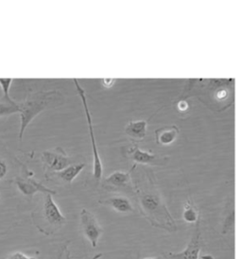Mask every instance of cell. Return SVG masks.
Here are the masks:
<instances>
[{
	"label": "cell",
	"instance_id": "12",
	"mask_svg": "<svg viewBox=\"0 0 242 259\" xmlns=\"http://www.w3.org/2000/svg\"><path fill=\"white\" fill-rule=\"evenodd\" d=\"M108 205H110L112 208L114 209L116 212L121 214H129L134 212V207L131 202L127 198L122 196H115L108 199L106 202H104Z\"/></svg>",
	"mask_w": 242,
	"mask_h": 259
},
{
	"label": "cell",
	"instance_id": "22",
	"mask_svg": "<svg viewBox=\"0 0 242 259\" xmlns=\"http://www.w3.org/2000/svg\"><path fill=\"white\" fill-rule=\"evenodd\" d=\"M189 108V105H188V103H187V101H181L178 103V109L180 111H182V112H184V111H186L187 109Z\"/></svg>",
	"mask_w": 242,
	"mask_h": 259
},
{
	"label": "cell",
	"instance_id": "19",
	"mask_svg": "<svg viewBox=\"0 0 242 259\" xmlns=\"http://www.w3.org/2000/svg\"><path fill=\"white\" fill-rule=\"evenodd\" d=\"M9 166L7 162L4 159L0 158V180L4 179L7 176Z\"/></svg>",
	"mask_w": 242,
	"mask_h": 259
},
{
	"label": "cell",
	"instance_id": "7",
	"mask_svg": "<svg viewBox=\"0 0 242 259\" xmlns=\"http://www.w3.org/2000/svg\"><path fill=\"white\" fill-rule=\"evenodd\" d=\"M42 158L48 168L54 172L62 171L65 167L70 166L69 158L67 157L65 151L61 148H58L55 151H44Z\"/></svg>",
	"mask_w": 242,
	"mask_h": 259
},
{
	"label": "cell",
	"instance_id": "17",
	"mask_svg": "<svg viewBox=\"0 0 242 259\" xmlns=\"http://www.w3.org/2000/svg\"><path fill=\"white\" fill-rule=\"evenodd\" d=\"M235 209L232 208L226 216V219L223 223V227H222V233L223 234H229L230 232H233L235 229Z\"/></svg>",
	"mask_w": 242,
	"mask_h": 259
},
{
	"label": "cell",
	"instance_id": "20",
	"mask_svg": "<svg viewBox=\"0 0 242 259\" xmlns=\"http://www.w3.org/2000/svg\"><path fill=\"white\" fill-rule=\"evenodd\" d=\"M7 259H36L34 257H29L28 255L24 254L21 252H16L13 253L11 256H9Z\"/></svg>",
	"mask_w": 242,
	"mask_h": 259
},
{
	"label": "cell",
	"instance_id": "23",
	"mask_svg": "<svg viewBox=\"0 0 242 259\" xmlns=\"http://www.w3.org/2000/svg\"><path fill=\"white\" fill-rule=\"evenodd\" d=\"M144 259H160V257H146Z\"/></svg>",
	"mask_w": 242,
	"mask_h": 259
},
{
	"label": "cell",
	"instance_id": "21",
	"mask_svg": "<svg viewBox=\"0 0 242 259\" xmlns=\"http://www.w3.org/2000/svg\"><path fill=\"white\" fill-rule=\"evenodd\" d=\"M115 82V79H101V84L102 87L105 88H111Z\"/></svg>",
	"mask_w": 242,
	"mask_h": 259
},
{
	"label": "cell",
	"instance_id": "8",
	"mask_svg": "<svg viewBox=\"0 0 242 259\" xmlns=\"http://www.w3.org/2000/svg\"><path fill=\"white\" fill-rule=\"evenodd\" d=\"M15 184L18 187V189L21 191V193L29 198H31L37 192H43L44 194H47V193L55 194L54 191L50 190L48 187H44L42 184L38 183L37 181L29 177L17 178L15 180Z\"/></svg>",
	"mask_w": 242,
	"mask_h": 259
},
{
	"label": "cell",
	"instance_id": "2",
	"mask_svg": "<svg viewBox=\"0 0 242 259\" xmlns=\"http://www.w3.org/2000/svg\"><path fill=\"white\" fill-rule=\"evenodd\" d=\"M140 204L150 223L165 230L175 231L176 225L160 198L154 193L146 192L140 196Z\"/></svg>",
	"mask_w": 242,
	"mask_h": 259
},
{
	"label": "cell",
	"instance_id": "1",
	"mask_svg": "<svg viewBox=\"0 0 242 259\" xmlns=\"http://www.w3.org/2000/svg\"><path fill=\"white\" fill-rule=\"evenodd\" d=\"M64 96L58 91H39L29 94L26 101L20 103V131L19 139L22 140L25 131L37 115L45 110L63 103Z\"/></svg>",
	"mask_w": 242,
	"mask_h": 259
},
{
	"label": "cell",
	"instance_id": "3",
	"mask_svg": "<svg viewBox=\"0 0 242 259\" xmlns=\"http://www.w3.org/2000/svg\"><path fill=\"white\" fill-rule=\"evenodd\" d=\"M73 81L75 83L77 92H78V96H79L82 102H83V105H84V110H85V114H86L88 130H89V134H90V140H91L93 151V176L95 177L96 180L100 181L102 178V175H103V166H102V162H101V159L100 157V153H99L97 141H96V137H95V132H94V128H93L92 115H91L89 106H88L86 91L84 90L83 87H80L78 79H74Z\"/></svg>",
	"mask_w": 242,
	"mask_h": 259
},
{
	"label": "cell",
	"instance_id": "13",
	"mask_svg": "<svg viewBox=\"0 0 242 259\" xmlns=\"http://www.w3.org/2000/svg\"><path fill=\"white\" fill-rule=\"evenodd\" d=\"M85 166L86 165L83 163L82 164H74V165H70V166L65 167L62 171L54 172V174L65 183L71 184L72 182L77 178L78 174L83 171Z\"/></svg>",
	"mask_w": 242,
	"mask_h": 259
},
{
	"label": "cell",
	"instance_id": "11",
	"mask_svg": "<svg viewBox=\"0 0 242 259\" xmlns=\"http://www.w3.org/2000/svg\"><path fill=\"white\" fill-rule=\"evenodd\" d=\"M148 122L146 120L130 121L125 127V134L132 138L141 140L147 135Z\"/></svg>",
	"mask_w": 242,
	"mask_h": 259
},
{
	"label": "cell",
	"instance_id": "16",
	"mask_svg": "<svg viewBox=\"0 0 242 259\" xmlns=\"http://www.w3.org/2000/svg\"><path fill=\"white\" fill-rule=\"evenodd\" d=\"M183 219L185 223H196L199 221L198 211L189 203L185 206L184 213H183Z\"/></svg>",
	"mask_w": 242,
	"mask_h": 259
},
{
	"label": "cell",
	"instance_id": "5",
	"mask_svg": "<svg viewBox=\"0 0 242 259\" xmlns=\"http://www.w3.org/2000/svg\"><path fill=\"white\" fill-rule=\"evenodd\" d=\"M199 221L196 223V229L194 231L192 238L188 242L185 250L181 252H170L168 257L170 259H199L200 252V229Z\"/></svg>",
	"mask_w": 242,
	"mask_h": 259
},
{
	"label": "cell",
	"instance_id": "24",
	"mask_svg": "<svg viewBox=\"0 0 242 259\" xmlns=\"http://www.w3.org/2000/svg\"><path fill=\"white\" fill-rule=\"evenodd\" d=\"M59 259H61V257H60V258H59Z\"/></svg>",
	"mask_w": 242,
	"mask_h": 259
},
{
	"label": "cell",
	"instance_id": "18",
	"mask_svg": "<svg viewBox=\"0 0 242 259\" xmlns=\"http://www.w3.org/2000/svg\"><path fill=\"white\" fill-rule=\"evenodd\" d=\"M13 81V79H0V87L3 92V98L8 101H13L10 96V89L12 87Z\"/></svg>",
	"mask_w": 242,
	"mask_h": 259
},
{
	"label": "cell",
	"instance_id": "10",
	"mask_svg": "<svg viewBox=\"0 0 242 259\" xmlns=\"http://www.w3.org/2000/svg\"><path fill=\"white\" fill-rule=\"evenodd\" d=\"M179 131L177 127L171 126L157 130L155 132L157 144L169 146L172 144L178 137Z\"/></svg>",
	"mask_w": 242,
	"mask_h": 259
},
{
	"label": "cell",
	"instance_id": "9",
	"mask_svg": "<svg viewBox=\"0 0 242 259\" xmlns=\"http://www.w3.org/2000/svg\"><path fill=\"white\" fill-rule=\"evenodd\" d=\"M128 153L132 160L138 164H142V165L156 164L157 158L154 154L148 151H142L137 146L131 148L129 150Z\"/></svg>",
	"mask_w": 242,
	"mask_h": 259
},
{
	"label": "cell",
	"instance_id": "6",
	"mask_svg": "<svg viewBox=\"0 0 242 259\" xmlns=\"http://www.w3.org/2000/svg\"><path fill=\"white\" fill-rule=\"evenodd\" d=\"M52 195L50 193L45 194L44 199L43 213L46 221L50 223V225L55 227H62L64 225L66 219L61 212L57 204L54 202Z\"/></svg>",
	"mask_w": 242,
	"mask_h": 259
},
{
	"label": "cell",
	"instance_id": "15",
	"mask_svg": "<svg viewBox=\"0 0 242 259\" xmlns=\"http://www.w3.org/2000/svg\"><path fill=\"white\" fill-rule=\"evenodd\" d=\"M20 112H21L20 103H17L15 101H8L4 98L0 100V117L20 113Z\"/></svg>",
	"mask_w": 242,
	"mask_h": 259
},
{
	"label": "cell",
	"instance_id": "4",
	"mask_svg": "<svg viewBox=\"0 0 242 259\" xmlns=\"http://www.w3.org/2000/svg\"><path fill=\"white\" fill-rule=\"evenodd\" d=\"M80 225L84 231V234L86 238L88 239L93 248H96L98 246V241L100 239V236L102 235L103 230L101 229L100 224L96 217L87 209H82L80 214Z\"/></svg>",
	"mask_w": 242,
	"mask_h": 259
},
{
	"label": "cell",
	"instance_id": "14",
	"mask_svg": "<svg viewBox=\"0 0 242 259\" xmlns=\"http://www.w3.org/2000/svg\"><path fill=\"white\" fill-rule=\"evenodd\" d=\"M131 171L123 172V171H114L111 175L105 178L104 182L115 187H126L130 182Z\"/></svg>",
	"mask_w": 242,
	"mask_h": 259
}]
</instances>
